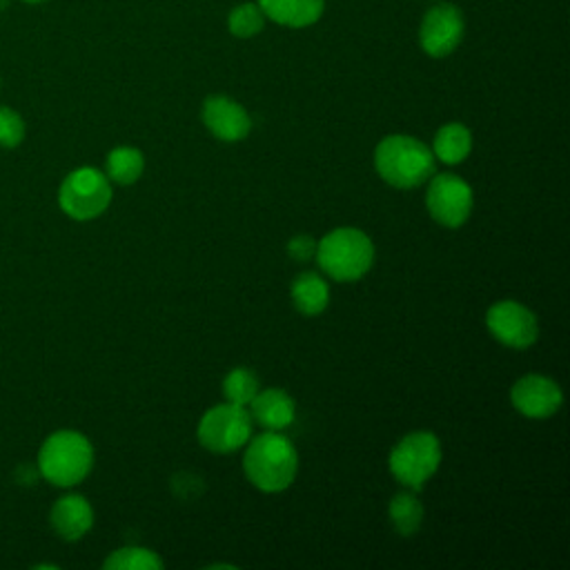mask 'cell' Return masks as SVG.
Returning <instances> with one entry per match:
<instances>
[{
    "instance_id": "cell-17",
    "label": "cell",
    "mask_w": 570,
    "mask_h": 570,
    "mask_svg": "<svg viewBox=\"0 0 570 570\" xmlns=\"http://www.w3.org/2000/svg\"><path fill=\"white\" fill-rule=\"evenodd\" d=\"M472 151V134L465 125L461 122H448L439 127L434 142H432V154L445 165H459L465 160Z\"/></svg>"
},
{
    "instance_id": "cell-8",
    "label": "cell",
    "mask_w": 570,
    "mask_h": 570,
    "mask_svg": "<svg viewBox=\"0 0 570 570\" xmlns=\"http://www.w3.org/2000/svg\"><path fill=\"white\" fill-rule=\"evenodd\" d=\"M425 205L430 216L443 227H461L472 212V187L456 174H439L430 178Z\"/></svg>"
},
{
    "instance_id": "cell-6",
    "label": "cell",
    "mask_w": 570,
    "mask_h": 570,
    "mask_svg": "<svg viewBox=\"0 0 570 570\" xmlns=\"http://www.w3.org/2000/svg\"><path fill=\"white\" fill-rule=\"evenodd\" d=\"M58 203L67 216L76 220H91L111 203L109 178L94 167H80L62 180Z\"/></svg>"
},
{
    "instance_id": "cell-11",
    "label": "cell",
    "mask_w": 570,
    "mask_h": 570,
    "mask_svg": "<svg viewBox=\"0 0 570 570\" xmlns=\"http://www.w3.org/2000/svg\"><path fill=\"white\" fill-rule=\"evenodd\" d=\"M510 401L517 412L530 419H548L563 403V392L557 381L543 374H525L510 387Z\"/></svg>"
},
{
    "instance_id": "cell-24",
    "label": "cell",
    "mask_w": 570,
    "mask_h": 570,
    "mask_svg": "<svg viewBox=\"0 0 570 570\" xmlns=\"http://www.w3.org/2000/svg\"><path fill=\"white\" fill-rule=\"evenodd\" d=\"M287 254L294 261H307V258H312L316 254V240L309 234H298V236L289 238Z\"/></svg>"
},
{
    "instance_id": "cell-18",
    "label": "cell",
    "mask_w": 570,
    "mask_h": 570,
    "mask_svg": "<svg viewBox=\"0 0 570 570\" xmlns=\"http://www.w3.org/2000/svg\"><path fill=\"white\" fill-rule=\"evenodd\" d=\"M107 178L118 185H131L145 169V156L136 147H116L107 154Z\"/></svg>"
},
{
    "instance_id": "cell-25",
    "label": "cell",
    "mask_w": 570,
    "mask_h": 570,
    "mask_svg": "<svg viewBox=\"0 0 570 570\" xmlns=\"http://www.w3.org/2000/svg\"><path fill=\"white\" fill-rule=\"evenodd\" d=\"M24 2H29V4H40V2H47V0H24Z\"/></svg>"
},
{
    "instance_id": "cell-14",
    "label": "cell",
    "mask_w": 570,
    "mask_h": 570,
    "mask_svg": "<svg viewBox=\"0 0 570 570\" xmlns=\"http://www.w3.org/2000/svg\"><path fill=\"white\" fill-rule=\"evenodd\" d=\"M252 407V416L265 428V430H285L287 425H292L294 416H296V405L294 399L281 390V387H267V390H258L254 394V399L249 401Z\"/></svg>"
},
{
    "instance_id": "cell-13",
    "label": "cell",
    "mask_w": 570,
    "mask_h": 570,
    "mask_svg": "<svg viewBox=\"0 0 570 570\" xmlns=\"http://www.w3.org/2000/svg\"><path fill=\"white\" fill-rule=\"evenodd\" d=\"M51 525L65 541L82 539L94 525V510L80 494H67L51 508Z\"/></svg>"
},
{
    "instance_id": "cell-16",
    "label": "cell",
    "mask_w": 570,
    "mask_h": 570,
    "mask_svg": "<svg viewBox=\"0 0 570 570\" xmlns=\"http://www.w3.org/2000/svg\"><path fill=\"white\" fill-rule=\"evenodd\" d=\"M292 303L305 316L321 314L330 303V287L316 272H301L292 281Z\"/></svg>"
},
{
    "instance_id": "cell-5",
    "label": "cell",
    "mask_w": 570,
    "mask_h": 570,
    "mask_svg": "<svg viewBox=\"0 0 570 570\" xmlns=\"http://www.w3.org/2000/svg\"><path fill=\"white\" fill-rule=\"evenodd\" d=\"M441 443L432 432H410L390 452L387 465L399 483L410 490H421L439 470Z\"/></svg>"
},
{
    "instance_id": "cell-3",
    "label": "cell",
    "mask_w": 570,
    "mask_h": 570,
    "mask_svg": "<svg viewBox=\"0 0 570 570\" xmlns=\"http://www.w3.org/2000/svg\"><path fill=\"white\" fill-rule=\"evenodd\" d=\"M318 267L334 281L350 283L365 276L374 263L370 236L356 227H336L316 243Z\"/></svg>"
},
{
    "instance_id": "cell-2",
    "label": "cell",
    "mask_w": 570,
    "mask_h": 570,
    "mask_svg": "<svg viewBox=\"0 0 570 570\" xmlns=\"http://www.w3.org/2000/svg\"><path fill=\"white\" fill-rule=\"evenodd\" d=\"M374 167L387 185L396 189H412L432 178L434 154L414 136L392 134L376 145Z\"/></svg>"
},
{
    "instance_id": "cell-20",
    "label": "cell",
    "mask_w": 570,
    "mask_h": 570,
    "mask_svg": "<svg viewBox=\"0 0 570 570\" xmlns=\"http://www.w3.org/2000/svg\"><path fill=\"white\" fill-rule=\"evenodd\" d=\"M107 570H160L165 563L163 559L149 550V548H140V546H127V548H118L114 550L105 563Z\"/></svg>"
},
{
    "instance_id": "cell-4",
    "label": "cell",
    "mask_w": 570,
    "mask_h": 570,
    "mask_svg": "<svg viewBox=\"0 0 570 570\" xmlns=\"http://www.w3.org/2000/svg\"><path fill=\"white\" fill-rule=\"evenodd\" d=\"M94 465L89 439L73 430H58L45 439L38 452V470L53 485L69 488L80 483Z\"/></svg>"
},
{
    "instance_id": "cell-12",
    "label": "cell",
    "mask_w": 570,
    "mask_h": 570,
    "mask_svg": "<svg viewBox=\"0 0 570 570\" xmlns=\"http://www.w3.org/2000/svg\"><path fill=\"white\" fill-rule=\"evenodd\" d=\"M203 122L223 142L243 140L252 129V118L245 107L229 96H209L203 102Z\"/></svg>"
},
{
    "instance_id": "cell-1",
    "label": "cell",
    "mask_w": 570,
    "mask_h": 570,
    "mask_svg": "<svg viewBox=\"0 0 570 570\" xmlns=\"http://www.w3.org/2000/svg\"><path fill=\"white\" fill-rule=\"evenodd\" d=\"M243 470L252 485L263 492H281L292 485L298 472V454L287 436L276 430H265L249 441Z\"/></svg>"
},
{
    "instance_id": "cell-22",
    "label": "cell",
    "mask_w": 570,
    "mask_h": 570,
    "mask_svg": "<svg viewBox=\"0 0 570 570\" xmlns=\"http://www.w3.org/2000/svg\"><path fill=\"white\" fill-rule=\"evenodd\" d=\"M263 24H265V13L254 2H243L234 7L227 16V29L236 38H252L263 29Z\"/></svg>"
},
{
    "instance_id": "cell-15",
    "label": "cell",
    "mask_w": 570,
    "mask_h": 570,
    "mask_svg": "<svg viewBox=\"0 0 570 570\" xmlns=\"http://www.w3.org/2000/svg\"><path fill=\"white\" fill-rule=\"evenodd\" d=\"M265 18L283 27H307L314 24L325 7V0H258Z\"/></svg>"
},
{
    "instance_id": "cell-21",
    "label": "cell",
    "mask_w": 570,
    "mask_h": 570,
    "mask_svg": "<svg viewBox=\"0 0 570 570\" xmlns=\"http://www.w3.org/2000/svg\"><path fill=\"white\" fill-rule=\"evenodd\" d=\"M256 392H258V379L247 367H234L223 379V394H225V401H229V403L245 407V405H249V401L254 399Z\"/></svg>"
},
{
    "instance_id": "cell-19",
    "label": "cell",
    "mask_w": 570,
    "mask_h": 570,
    "mask_svg": "<svg viewBox=\"0 0 570 570\" xmlns=\"http://www.w3.org/2000/svg\"><path fill=\"white\" fill-rule=\"evenodd\" d=\"M387 514L401 537H412L423 523V503L410 492H399L390 501Z\"/></svg>"
},
{
    "instance_id": "cell-10",
    "label": "cell",
    "mask_w": 570,
    "mask_h": 570,
    "mask_svg": "<svg viewBox=\"0 0 570 570\" xmlns=\"http://www.w3.org/2000/svg\"><path fill=\"white\" fill-rule=\"evenodd\" d=\"M463 31L465 24L461 11L450 2H441L425 11L419 29V42L428 56L443 58L459 47Z\"/></svg>"
},
{
    "instance_id": "cell-9",
    "label": "cell",
    "mask_w": 570,
    "mask_h": 570,
    "mask_svg": "<svg viewBox=\"0 0 570 570\" xmlns=\"http://www.w3.org/2000/svg\"><path fill=\"white\" fill-rule=\"evenodd\" d=\"M485 325L490 334L514 350L530 347L539 336V323L534 312L517 301H497L485 314Z\"/></svg>"
},
{
    "instance_id": "cell-7",
    "label": "cell",
    "mask_w": 570,
    "mask_h": 570,
    "mask_svg": "<svg viewBox=\"0 0 570 570\" xmlns=\"http://www.w3.org/2000/svg\"><path fill=\"white\" fill-rule=\"evenodd\" d=\"M252 434V419L243 405L220 403L209 407L196 428V436L200 445L209 452L227 454L243 448Z\"/></svg>"
},
{
    "instance_id": "cell-23",
    "label": "cell",
    "mask_w": 570,
    "mask_h": 570,
    "mask_svg": "<svg viewBox=\"0 0 570 570\" xmlns=\"http://www.w3.org/2000/svg\"><path fill=\"white\" fill-rule=\"evenodd\" d=\"M24 138V120L18 111L0 107V147H18Z\"/></svg>"
}]
</instances>
